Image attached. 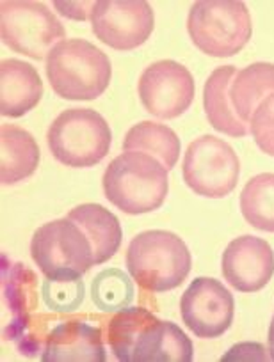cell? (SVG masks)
<instances>
[{"label": "cell", "instance_id": "17", "mask_svg": "<svg viewBox=\"0 0 274 362\" xmlns=\"http://www.w3.org/2000/svg\"><path fill=\"white\" fill-rule=\"evenodd\" d=\"M235 75V66H221L214 69L205 82L203 107L207 119L217 132L230 137H244L249 127L237 116L230 100V86Z\"/></svg>", "mask_w": 274, "mask_h": 362}, {"label": "cell", "instance_id": "4", "mask_svg": "<svg viewBox=\"0 0 274 362\" xmlns=\"http://www.w3.org/2000/svg\"><path fill=\"white\" fill-rule=\"evenodd\" d=\"M190 41L210 57H232L251 40V15L239 0H200L187 16Z\"/></svg>", "mask_w": 274, "mask_h": 362}, {"label": "cell", "instance_id": "10", "mask_svg": "<svg viewBox=\"0 0 274 362\" xmlns=\"http://www.w3.org/2000/svg\"><path fill=\"white\" fill-rule=\"evenodd\" d=\"M194 78L180 62L164 59L148 66L139 76L137 93L144 109L161 119L182 116L194 100Z\"/></svg>", "mask_w": 274, "mask_h": 362}, {"label": "cell", "instance_id": "3", "mask_svg": "<svg viewBox=\"0 0 274 362\" xmlns=\"http://www.w3.org/2000/svg\"><path fill=\"white\" fill-rule=\"evenodd\" d=\"M47 76L55 95L89 102L105 93L113 76L109 57L86 40H64L47 57Z\"/></svg>", "mask_w": 274, "mask_h": 362}, {"label": "cell", "instance_id": "16", "mask_svg": "<svg viewBox=\"0 0 274 362\" xmlns=\"http://www.w3.org/2000/svg\"><path fill=\"white\" fill-rule=\"evenodd\" d=\"M194 358L193 341L178 325L154 318L134 346L132 362H190Z\"/></svg>", "mask_w": 274, "mask_h": 362}, {"label": "cell", "instance_id": "21", "mask_svg": "<svg viewBox=\"0 0 274 362\" xmlns=\"http://www.w3.org/2000/svg\"><path fill=\"white\" fill-rule=\"evenodd\" d=\"M123 151H137L154 156L168 170L176 165L180 156V139L169 127L155 121H141L127 132Z\"/></svg>", "mask_w": 274, "mask_h": 362}, {"label": "cell", "instance_id": "18", "mask_svg": "<svg viewBox=\"0 0 274 362\" xmlns=\"http://www.w3.org/2000/svg\"><path fill=\"white\" fill-rule=\"evenodd\" d=\"M68 218L74 221L88 236L93 247L95 264H103L120 250L121 238H123L120 221L102 204H79L74 210H70Z\"/></svg>", "mask_w": 274, "mask_h": 362}, {"label": "cell", "instance_id": "19", "mask_svg": "<svg viewBox=\"0 0 274 362\" xmlns=\"http://www.w3.org/2000/svg\"><path fill=\"white\" fill-rule=\"evenodd\" d=\"M0 142H2L0 181L4 185H15L36 173L41 153L40 146L29 132L15 124H2Z\"/></svg>", "mask_w": 274, "mask_h": 362}, {"label": "cell", "instance_id": "24", "mask_svg": "<svg viewBox=\"0 0 274 362\" xmlns=\"http://www.w3.org/2000/svg\"><path fill=\"white\" fill-rule=\"evenodd\" d=\"M134 284L125 272L107 268L91 284V298L100 311H121L134 300Z\"/></svg>", "mask_w": 274, "mask_h": 362}, {"label": "cell", "instance_id": "23", "mask_svg": "<svg viewBox=\"0 0 274 362\" xmlns=\"http://www.w3.org/2000/svg\"><path fill=\"white\" fill-rule=\"evenodd\" d=\"M241 211L249 226L274 233V173H262L246 183Z\"/></svg>", "mask_w": 274, "mask_h": 362}, {"label": "cell", "instance_id": "11", "mask_svg": "<svg viewBox=\"0 0 274 362\" xmlns=\"http://www.w3.org/2000/svg\"><path fill=\"white\" fill-rule=\"evenodd\" d=\"M180 315L190 332L201 339H214L234 323V295L212 277H196L180 300Z\"/></svg>", "mask_w": 274, "mask_h": 362}, {"label": "cell", "instance_id": "25", "mask_svg": "<svg viewBox=\"0 0 274 362\" xmlns=\"http://www.w3.org/2000/svg\"><path fill=\"white\" fill-rule=\"evenodd\" d=\"M86 288L82 277H59L43 283V300L55 313H74L84 302Z\"/></svg>", "mask_w": 274, "mask_h": 362}, {"label": "cell", "instance_id": "27", "mask_svg": "<svg viewBox=\"0 0 274 362\" xmlns=\"http://www.w3.org/2000/svg\"><path fill=\"white\" fill-rule=\"evenodd\" d=\"M54 6H57V8H64V9H72L70 13H66L64 16H68V18H74V20H86L88 18V15H91L93 13V8H95V2H55Z\"/></svg>", "mask_w": 274, "mask_h": 362}, {"label": "cell", "instance_id": "28", "mask_svg": "<svg viewBox=\"0 0 274 362\" xmlns=\"http://www.w3.org/2000/svg\"><path fill=\"white\" fill-rule=\"evenodd\" d=\"M269 357L270 361H274V316L269 327Z\"/></svg>", "mask_w": 274, "mask_h": 362}, {"label": "cell", "instance_id": "13", "mask_svg": "<svg viewBox=\"0 0 274 362\" xmlns=\"http://www.w3.org/2000/svg\"><path fill=\"white\" fill-rule=\"evenodd\" d=\"M223 277L242 293H256L267 286L274 274V252L269 243L244 235L228 243L221 259Z\"/></svg>", "mask_w": 274, "mask_h": 362}, {"label": "cell", "instance_id": "14", "mask_svg": "<svg viewBox=\"0 0 274 362\" xmlns=\"http://www.w3.org/2000/svg\"><path fill=\"white\" fill-rule=\"evenodd\" d=\"M45 362H105L102 330L82 320H68L45 339Z\"/></svg>", "mask_w": 274, "mask_h": 362}, {"label": "cell", "instance_id": "7", "mask_svg": "<svg viewBox=\"0 0 274 362\" xmlns=\"http://www.w3.org/2000/svg\"><path fill=\"white\" fill-rule=\"evenodd\" d=\"M0 30L6 47L36 61H43L66 36L61 20L47 6L27 0L0 4Z\"/></svg>", "mask_w": 274, "mask_h": 362}, {"label": "cell", "instance_id": "26", "mask_svg": "<svg viewBox=\"0 0 274 362\" xmlns=\"http://www.w3.org/2000/svg\"><path fill=\"white\" fill-rule=\"evenodd\" d=\"M249 132L260 151L274 156V95L267 96L249 121Z\"/></svg>", "mask_w": 274, "mask_h": 362}, {"label": "cell", "instance_id": "22", "mask_svg": "<svg viewBox=\"0 0 274 362\" xmlns=\"http://www.w3.org/2000/svg\"><path fill=\"white\" fill-rule=\"evenodd\" d=\"M155 318L154 313L144 308H125L118 311L107 323V343L114 357L121 362H132L134 346L144 327Z\"/></svg>", "mask_w": 274, "mask_h": 362}, {"label": "cell", "instance_id": "12", "mask_svg": "<svg viewBox=\"0 0 274 362\" xmlns=\"http://www.w3.org/2000/svg\"><path fill=\"white\" fill-rule=\"evenodd\" d=\"M36 274L23 263H11L2 257V288L4 300L11 311L9 325L4 329V337L15 341L18 350L27 357H34L41 351L36 334H33V313L38 309Z\"/></svg>", "mask_w": 274, "mask_h": 362}, {"label": "cell", "instance_id": "2", "mask_svg": "<svg viewBox=\"0 0 274 362\" xmlns=\"http://www.w3.org/2000/svg\"><path fill=\"white\" fill-rule=\"evenodd\" d=\"M127 268L143 290L162 293L182 286L193 268V257L178 235L152 229L128 243Z\"/></svg>", "mask_w": 274, "mask_h": 362}, {"label": "cell", "instance_id": "8", "mask_svg": "<svg viewBox=\"0 0 274 362\" xmlns=\"http://www.w3.org/2000/svg\"><path fill=\"white\" fill-rule=\"evenodd\" d=\"M185 185L194 194L221 199L237 187L241 162L228 142L214 135H201L190 142L182 165Z\"/></svg>", "mask_w": 274, "mask_h": 362}, {"label": "cell", "instance_id": "20", "mask_svg": "<svg viewBox=\"0 0 274 362\" xmlns=\"http://www.w3.org/2000/svg\"><path fill=\"white\" fill-rule=\"evenodd\" d=\"M274 95V64L255 62L242 71H237L230 86V100L235 112L249 124L256 107Z\"/></svg>", "mask_w": 274, "mask_h": 362}, {"label": "cell", "instance_id": "9", "mask_svg": "<svg viewBox=\"0 0 274 362\" xmlns=\"http://www.w3.org/2000/svg\"><path fill=\"white\" fill-rule=\"evenodd\" d=\"M91 25L95 36L107 47L120 52L134 50L147 43L154 33V9L143 0H100L93 8Z\"/></svg>", "mask_w": 274, "mask_h": 362}, {"label": "cell", "instance_id": "6", "mask_svg": "<svg viewBox=\"0 0 274 362\" xmlns=\"http://www.w3.org/2000/svg\"><path fill=\"white\" fill-rule=\"evenodd\" d=\"M30 256L47 279L82 277L95 267L88 236L70 218H57L34 231Z\"/></svg>", "mask_w": 274, "mask_h": 362}, {"label": "cell", "instance_id": "15", "mask_svg": "<svg viewBox=\"0 0 274 362\" xmlns=\"http://www.w3.org/2000/svg\"><path fill=\"white\" fill-rule=\"evenodd\" d=\"M0 114L4 117H22L40 103L43 82L29 62L4 59L0 64Z\"/></svg>", "mask_w": 274, "mask_h": 362}, {"label": "cell", "instance_id": "1", "mask_svg": "<svg viewBox=\"0 0 274 362\" xmlns=\"http://www.w3.org/2000/svg\"><path fill=\"white\" fill-rule=\"evenodd\" d=\"M102 185L109 203L123 214H150L159 210L168 196V169L154 156L125 151L107 165Z\"/></svg>", "mask_w": 274, "mask_h": 362}, {"label": "cell", "instance_id": "5", "mask_svg": "<svg viewBox=\"0 0 274 362\" xmlns=\"http://www.w3.org/2000/svg\"><path fill=\"white\" fill-rule=\"evenodd\" d=\"M48 148L66 167H93L110 149L113 134L102 114L91 109H68L59 114L47 134Z\"/></svg>", "mask_w": 274, "mask_h": 362}]
</instances>
